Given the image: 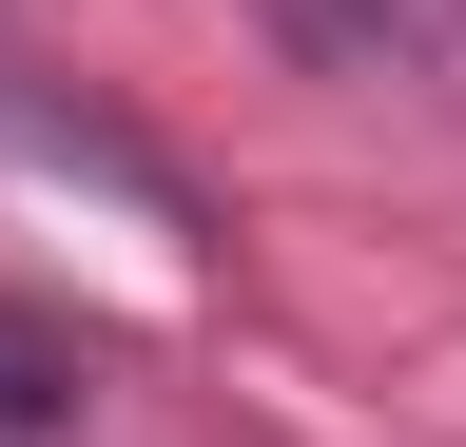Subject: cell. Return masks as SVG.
Masks as SVG:
<instances>
[{"label": "cell", "mask_w": 466, "mask_h": 447, "mask_svg": "<svg viewBox=\"0 0 466 447\" xmlns=\"http://www.w3.org/2000/svg\"><path fill=\"white\" fill-rule=\"evenodd\" d=\"M58 428H78V350L39 311H0V447H58Z\"/></svg>", "instance_id": "6da1fadb"}, {"label": "cell", "mask_w": 466, "mask_h": 447, "mask_svg": "<svg viewBox=\"0 0 466 447\" xmlns=\"http://www.w3.org/2000/svg\"><path fill=\"white\" fill-rule=\"evenodd\" d=\"M253 20L291 39V59H389V39L428 20V0H253Z\"/></svg>", "instance_id": "7a4b0ae2"}]
</instances>
